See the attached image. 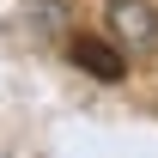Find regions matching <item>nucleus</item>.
I'll list each match as a JSON object with an SVG mask.
<instances>
[{
    "mask_svg": "<svg viewBox=\"0 0 158 158\" xmlns=\"http://www.w3.org/2000/svg\"><path fill=\"white\" fill-rule=\"evenodd\" d=\"M73 61L85 67V73H98V79H122L128 73L122 49H110V43H98V37H73Z\"/></svg>",
    "mask_w": 158,
    "mask_h": 158,
    "instance_id": "obj_2",
    "label": "nucleus"
},
{
    "mask_svg": "<svg viewBox=\"0 0 158 158\" xmlns=\"http://www.w3.org/2000/svg\"><path fill=\"white\" fill-rule=\"evenodd\" d=\"M110 37L128 43V49L158 43V6L152 0H110Z\"/></svg>",
    "mask_w": 158,
    "mask_h": 158,
    "instance_id": "obj_1",
    "label": "nucleus"
}]
</instances>
